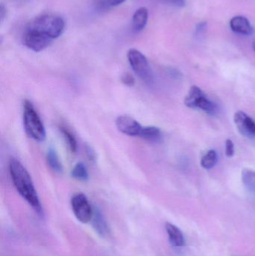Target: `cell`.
Masks as SVG:
<instances>
[{
    "label": "cell",
    "instance_id": "obj_1",
    "mask_svg": "<svg viewBox=\"0 0 255 256\" xmlns=\"http://www.w3.org/2000/svg\"><path fill=\"white\" fill-rule=\"evenodd\" d=\"M9 172L12 183L18 194L32 208L39 216L43 218V207L26 168L18 160L11 158L9 162Z\"/></svg>",
    "mask_w": 255,
    "mask_h": 256
},
{
    "label": "cell",
    "instance_id": "obj_2",
    "mask_svg": "<svg viewBox=\"0 0 255 256\" xmlns=\"http://www.w3.org/2000/svg\"><path fill=\"white\" fill-rule=\"evenodd\" d=\"M25 28L38 32L54 40L59 38L64 32L65 22L59 15L44 13L31 20Z\"/></svg>",
    "mask_w": 255,
    "mask_h": 256
},
{
    "label": "cell",
    "instance_id": "obj_3",
    "mask_svg": "<svg viewBox=\"0 0 255 256\" xmlns=\"http://www.w3.org/2000/svg\"><path fill=\"white\" fill-rule=\"evenodd\" d=\"M23 126L29 138L37 142L44 141L46 130L34 105L30 100H25L23 104Z\"/></svg>",
    "mask_w": 255,
    "mask_h": 256
},
{
    "label": "cell",
    "instance_id": "obj_4",
    "mask_svg": "<svg viewBox=\"0 0 255 256\" xmlns=\"http://www.w3.org/2000/svg\"><path fill=\"white\" fill-rule=\"evenodd\" d=\"M127 58L134 73L148 85L154 82V74L148 58L142 52L136 49L129 50Z\"/></svg>",
    "mask_w": 255,
    "mask_h": 256
},
{
    "label": "cell",
    "instance_id": "obj_5",
    "mask_svg": "<svg viewBox=\"0 0 255 256\" xmlns=\"http://www.w3.org/2000/svg\"><path fill=\"white\" fill-rule=\"evenodd\" d=\"M186 106L192 109L202 110L209 114H214L217 106L208 98L203 91L196 86L191 87L184 100Z\"/></svg>",
    "mask_w": 255,
    "mask_h": 256
},
{
    "label": "cell",
    "instance_id": "obj_6",
    "mask_svg": "<svg viewBox=\"0 0 255 256\" xmlns=\"http://www.w3.org/2000/svg\"><path fill=\"white\" fill-rule=\"evenodd\" d=\"M70 204L73 214L79 222L83 224L91 222L94 215V208L85 194L81 192L74 194L72 196Z\"/></svg>",
    "mask_w": 255,
    "mask_h": 256
},
{
    "label": "cell",
    "instance_id": "obj_7",
    "mask_svg": "<svg viewBox=\"0 0 255 256\" xmlns=\"http://www.w3.org/2000/svg\"><path fill=\"white\" fill-rule=\"evenodd\" d=\"M52 40H53L38 32L27 28H25L22 36L23 44L34 52H40L46 49L51 44Z\"/></svg>",
    "mask_w": 255,
    "mask_h": 256
},
{
    "label": "cell",
    "instance_id": "obj_8",
    "mask_svg": "<svg viewBox=\"0 0 255 256\" xmlns=\"http://www.w3.org/2000/svg\"><path fill=\"white\" fill-rule=\"evenodd\" d=\"M115 124L120 132L129 136H139L142 126L134 118L129 116H120Z\"/></svg>",
    "mask_w": 255,
    "mask_h": 256
},
{
    "label": "cell",
    "instance_id": "obj_9",
    "mask_svg": "<svg viewBox=\"0 0 255 256\" xmlns=\"http://www.w3.org/2000/svg\"><path fill=\"white\" fill-rule=\"evenodd\" d=\"M239 132L248 138H255V122L243 111H238L234 117Z\"/></svg>",
    "mask_w": 255,
    "mask_h": 256
},
{
    "label": "cell",
    "instance_id": "obj_10",
    "mask_svg": "<svg viewBox=\"0 0 255 256\" xmlns=\"http://www.w3.org/2000/svg\"><path fill=\"white\" fill-rule=\"evenodd\" d=\"M95 232L102 238H107L110 234V228L100 209L94 208V215L91 221Z\"/></svg>",
    "mask_w": 255,
    "mask_h": 256
},
{
    "label": "cell",
    "instance_id": "obj_11",
    "mask_svg": "<svg viewBox=\"0 0 255 256\" xmlns=\"http://www.w3.org/2000/svg\"><path fill=\"white\" fill-rule=\"evenodd\" d=\"M230 27L234 32L242 36H251L254 32V28L248 18L241 15L232 18Z\"/></svg>",
    "mask_w": 255,
    "mask_h": 256
},
{
    "label": "cell",
    "instance_id": "obj_12",
    "mask_svg": "<svg viewBox=\"0 0 255 256\" xmlns=\"http://www.w3.org/2000/svg\"><path fill=\"white\" fill-rule=\"evenodd\" d=\"M166 230L169 236V240L170 244L175 248H181L185 246V238L184 234L178 227L170 222H166Z\"/></svg>",
    "mask_w": 255,
    "mask_h": 256
},
{
    "label": "cell",
    "instance_id": "obj_13",
    "mask_svg": "<svg viewBox=\"0 0 255 256\" xmlns=\"http://www.w3.org/2000/svg\"><path fill=\"white\" fill-rule=\"evenodd\" d=\"M148 10L145 7H141L136 10L132 20V28L136 33L142 32L147 26L148 21Z\"/></svg>",
    "mask_w": 255,
    "mask_h": 256
},
{
    "label": "cell",
    "instance_id": "obj_14",
    "mask_svg": "<svg viewBox=\"0 0 255 256\" xmlns=\"http://www.w3.org/2000/svg\"><path fill=\"white\" fill-rule=\"evenodd\" d=\"M139 137L146 141L157 142L162 138V132L160 128L154 127V126L143 127Z\"/></svg>",
    "mask_w": 255,
    "mask_h": 256
},
{
    "label": "cell",
    "instance_id": "obj_15",
    "mask_svg": "<svg viewBox=\"0 0 255 256\" xmlns=\"http://www.w3.org/2000/svg\"><path fill=\"white\" fill-rule=\"evenodd\" d=\"M46 161L49 166L57 173H61L63 172L62 164L58 158V154L54 148L50 147L48 149L46 153Z\"/></svg>",
    "mask_w": 255,
    "mask_h": 256
},
{
    "label": "cell",
    "instance_id": "obj_16",
    "mask_svg": "<svg viewBox=\"0 0 255 256\" xmlns=\"http://www.w3.org/2000/svg\"><path fill=\"white\" fill-rule=\"evenodd\" d=\"M242 180L247 190L255 195V171L250 168L243 170Z\"/></svg>",
    "mask_w": 255,
    "mask_h": 256
},
{
    "label": "cell",
    "instance_id": "obj_17",
    "mask_svg": "<svg viewBox=\"0 0 255 256\" xmlns=\"http://www.w3.org/2000/svg\"><path fill=\"white\" fill-rule=\"evenodd\" d=\"M71 176L73 178L81 182H85L89 177L86 166L82 162H78L74 166L72 170Z\"/></svg>",
    "mask_w": 255,
    "mask_h": 256
},
{
    "label": "cell",
    "instance_id": "obj_18",
    "mask_svg": "<svg viewBox=\"0 0 255 256\" xmlns=\"http://www.w3.org/2000/svg\"><path fill=\"white\" fill-rule=\"evenodd\" d=\"M60 131L62 134L64 140H65L69 149L72 153H76L77 150V142H76V138L73 134L70 132V130L65 127H60Z\"/></svg>",
    "mask_w": 255,
    "mask_h": 256
},
{
    "label": "cell",
    "instance_id": "obj_19",
    "mask_svg": "<svg viewBox=\"0 0 255 256\" xmlns=\"http://www.w3.org/2000/svg\"><path fill=\"white\" fill-rule=\"evenodd\" d=\"M218 160L217 152L214 150H211L202 158L201 165L205 170H210L217 164Z\"/></svg>",
    "mask_w": 255,
    "mask_h": 256
},
{
    "label": "cell",
    "instance_id": "obj_20",
    "mask_svg": "<svg viewBox=\"0 0 255 256\" xmlns=\"http://www.w3.org/2000/svg\"><path fill=\"white\" fill-rule=\"evenodd\" d=\"M126 0H100L99 7L102 9H109L123 4Z\"/></svg>",
    "mask_w": 255,
    "mask_h": 256
},
{
    "label": "cell",
    "instance_id": "obj_21",
    "mask_svg": "<svg viewBox=\"0 0 255 256\" xmlns=\"http://www.w3.org/2000/svg\"><path fill=\"white\" fill-rule=\"evenodd\" d=\"M161 2L175 8H183L185 6L186 0H160Z\"/></svg>",
    "mask_w": 255,
    "mask_h": 256
},
{
    "label": "cell",
    "instance_id": "obj_22",
    "mask_svg": "<svg viewBox=\"0 0 255 256\" xmlns=\"http://www.w3.org/2000/svg\"><path fill=\"white\" fill-rule=\"evenodd\" d=\"M121 82L127 86L132 87L135 85V79L131 74H124L122 76H121Z\"/></svg>",
    "mask_w": 255,
    "mask_h": 256
},
{
    "label": "cell",
    "instance_id": "obj_23",
    "mask_svg": "<svg viewBox=\"0 0 255 256\" xmlns=\"http://www.w3.org/2000/svg\"><path fill=\"white\" fill-rule=\"evenodd\" d=\"M85 154H86L87 158L90 161L95 162L96 160H97V154H96L95 150L91 146H88V144L85 146Z\"/></svg>",
    "mask_w": 255,
    "mask_h": 256
},
{
    "label": "cell",
    "instance_id": "obj_24",
    "mask_svg": "<svg viewBox=\"0 0 255 256\" xmlns=\"http://www.w3.org/2000/svg\"><path fill=\"white\" fill-rule=\"evenodd\" d=\"M226 154L228 158H232L235 154V146H234L233 142L231 140H226Z\"/></svg>",
    "mask_w": 255,
    "mask_h": 256
},
{
    "label": "cell",
    "instance_id": "obj_25",
    "mask_svg": "<svg viewBox=\"0 0 255 256\" xmlns=\"http://www.w3.org/2000/svg\"><path fill=\"white\" fill-rule=\"evenodd\" d=\"M207 28H208V24L206 22H199L196 27V34L197 36H202V34L206 32Z\"/></svg>",
    "mask_w": 255,
    "mask_h": 256
},
{
    "label": "cell",
    "instance_id": "obj_26",
    "mask_svg": "<svg viewBox=\"0 0 255 256\" xmlns=\"http://www.w3.org/2000/svg\"><path fill=\"white\" fill-rule=\"evenodd\" d=\"M6 9L4 8V6H3L2 4H1V14H0V15H1V22L3 21V19L4 18V13H6Z\"/></svg>",
    "mask_w": 255,
    "mask_h": 256
},
{
    "label": "cell",
    "instance_id": "obj_27",
    "mask_svg": "<svg viewBox=\"0 0 255 256\" xmlns=\"http://www.w3.org/2000/svg\"><path fill=\"white\" fill-rule=\"evenodd\" d=\"M253 49H254V50L255 51V40L254 42H253Z\"/></svg>",
    "mask_w": 255,
    "mask_h": 256
}]
</instances>
